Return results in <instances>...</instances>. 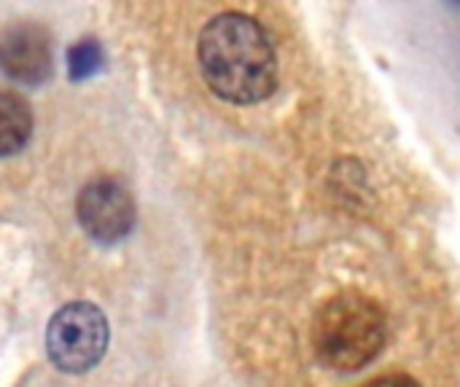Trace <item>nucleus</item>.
<instances>
[{
  "instance_id": "obj_6",
  "label": "nucleus",
  "mask_w": 460,
  "mask_h": 387,
  "mask_svg": "<svg viewBox=\"0 0 460 387\" xmlns=\"http://www.w3.org/2000/svg\"><path fill=\"white\" fill-rule=\"evenodd\" d=\"M32 135V110L27 100L11 89L0 92V151L11 156L27 145Z\"/></svg>"
},
{
  "instance_id": "obj_1",
  "label": "nucleus",
  "mask_w": 460,
  "mask_h": 387,
  "mask_svg": "<svg viewBox=\"0 0 460 387\" xmlns=\"http://www.w3.org/2000/svg\"><path fill=\"white\" fill-rule=\"evenodd\" d=\"M197 59L213 94L234 105L272 97L278 86V57L267 30L248 13L224 11L213 16L197 40Z\"/></svg>"
},
{
  "instance_id": "obj_2",
  "label": "nucleus",
  "mask_w": 460,
  "mask_h": 387,
  "mask_svg": "<svg viewBox=\"0 0 460 387\" xmlns=\"http://www.w3.org/2000/svg\"><path fill=\"white\" fill-rule=\"evenodd\" d=\"M315 358L340 374L361 372L385 347L388 318L383 307L361 291H340L323 302L313 318Z\"/></svg>"
},
{
  "instance_id": "obj_7",
  "label": "nucleus",
  "mask_w": 460,
  "mask_h": 387,
  "mask_svg": "<svg viewBox=\"0 0 460 387\" xmlns=\"http://www.w3.org/2000/svg\"><path fill=\"white\" fill-rule=\"evenodd\" d=\"M102 46L94 38H84L67 48V73L70 81H86L102 70Z\"/></svg>"
},
{
  "instance_id": "obj_3",
  "label": "nucleus",
  "mask_w": 460,
  "mask_h": 387,
  "mask_svg": "<svg viewBox=\"0 0 460 387\" xmlns=\"http://www.w3.org/2000/svg\"><path fill=\"white\" fill-rule=\"evenodd\" d=\"M111 342L108 318L92 302H70L59 307L46 329L49 361L65 374H86L94 369Z\"/></svg>"
},
{
  "instance_id": "obj_4",
  "label": "nucleus",
  "mask_w": 460,
  "mask_h": 387,
  "mask_svg": "<svg viewBox=\"0 0 460 387\" xmlns=\"http://www.w3.org/2000/svg\"><path fill=\"white\" fill-rule=\"evenodd\" d=\"M78 224L97 245H116L135 229V199L119 178H94L75 199Z\"/></svg>"
},
{
  "instance_id": "obj_5",
  "label": "nucleus",
  "mask_w": 460,
  "mask_h": 387,
  "mask_svg": "<svg viewBox=\"0 0 460 387\" xmlns=\"http://www.w3.org/2000/svg\"><path fill=\"white\" fill-rule=\"evenodd\" d=\"M0 65L8 78L24 86H40L51 78V40L40 24L16 22L0 35Z\"/></svg>"
},
{
  "instance_id": "obj_8",
  "label": "nucleus",
  "mask_w": 460,
  "mask_h": 387,
  "mask_svg": "<svg viewBox=\"0 0 460 387\" xmlns=\"http://www.w3.org/2000/svg\"><path fill=\"white\" fill-rule=\"evenodd\" d=\"M361 387H420L418 380H412L410 374H383V377H375L372 383Z\"/></svg>"
}]
</instances>
